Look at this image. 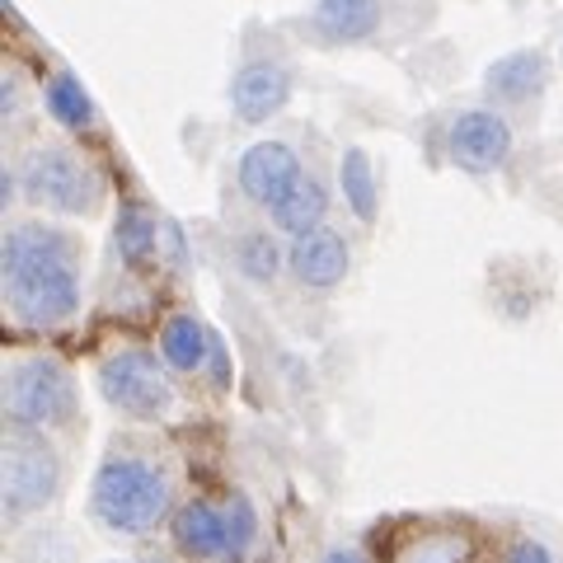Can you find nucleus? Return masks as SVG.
Returning a JSON list of instances; mask_svg holds the SVG:
<instances>
[{
    "label": "nucleus",
    "instance_id": "1",
    "mask_svg": "<svg viewBox=\"0 0 563 563\" xmlns=\"http://www.w3.org/2000/svg\"><path fill=\"white\" fill-rule=\"evenodd\" d=\"M5 306L24 329H62L80 314V240L43 221L5 235Z\"/></svg>",
    "mask_w": 563,
    "mask_h": 563
},
{
    "label": "nucleus",
    "instance_id": "2",
    "mask_svg": "<svg viewBox=\"0 0 563 563\" xmlns=\"http://www.w3.org/2000/svg\"><path fill=\"white\" fill-rule=\"evenodd\" d=\"M174 517V470L165 455L122 437L103 451V461L90 479V521L103 536L146 540L155 526Z\"/></svg>",
    "mask_w": 563,
    "mask_h": 563
},
{
    "label": "nucleus",
    "instance_id": "3",
    "mask_svg": "<svg viewBox=\"0 0 563 563\" xmlns=\"http://www.w3.org/2000/svg\"><path fill=\"white\" fill-rule=\"evenodd\" d=\"M0 395H5L10 428L52 437L80 428V390L57 352H14L5 362V390Z\"/></svg>",
    "mask_w": 563,
    "mask_h": 563
},
{
    "label": "nucleus",
    "instance_id": "4",
    "mask_svg": "<svg viewBox=\"0 0 563 563\" xmlns=\"http://www.w3.org/2000/svg\"><path fill=\"white\" fill-rule=\"evenodd\" d=\"M0 484H5V521L24 526L33 517L52 512L66 493V455L52 442V432L10 428L5 455H0Z\"/></svg>",
    "mask_w": 563,
    "mask_h": 563
},
{
    "label": "nucleus",
    "instance_id": "5",
    "mask_svg": "<svg viewBox=\"0 0 563 563\" xmlns=\"http://www.w3.org/2000/svg\"><path fill=\"white\" fill-rule=\"evenodd\" d=\"M99 395L113 413L132 422H165L179 409V390L169 380V362L146 347H118L99 362Z\"/></svg>",
    "mask_w": 563,
    "mask_h": 563
},
{
    "label": "nucleus",
    "instance_id": "6",
    "mask_svg": "<svg viewBox=\"0 0 563 563\" xmlns=\"http://www.w3.org/2000/svg\"><path fill=\"white\" fill-rule=\"evenodd\" d=\"M14 184L33 207H47L57 217H90L103 202V179L70 146H33L20 161Z\"/></svg>",
    "mask_w": 563,
    "mask_h": 563
},
{
    "label": "nucleus",
    "instance_id": "7",
    "mask_svg": "<svg viewBox=\"0 0 563 563\" xmlns=\"http://www.w3.org/2000/svg\"><path fill=\"white\" fill-rule=\"evenodd\" d=\"M446 155L455 169L465 174H493L507 165L512 155V128H507L503 113L493 109H465L451 118V132H446Z\"/></svg>",
    "mask_w": 563,
    "mask_h": 563
},
{
    "label": "nucleus",
    "instance_id": "8",
    "mask_svg": "<svg viewBox=\"0 0 563 563\" xmlns=\"http://www.w3.org/2000/svg\"><path fill=\"white\" fill-rule=\"evenodd\" d=\"M169 540L188 563H231L235 559V526L231 507L192 498L169 517Z\"/></svg>",
    "mask_w": 563,
    "mask_h": 563
},
{
    "label": "nucleus",
    "instance_id": "9",
    "mask_svg": "<svg viewBox=\"0 0 563 563\" xmlns=\"http://www.w3.org/2000/svg\"><path fill=\"white\" fill-rule=\"evenodd\" d=\"M301 174H306L301 155H296L287 141H254V146L240 155V192L254 207H273Z\"/></svg>",
    "mask_w": 563,
    "mask_h": 563
},
{
    "label": "nucleus",
    "instance_id": "10",
    "mask_svg": "<svg viewBox=\"0 0 563 563\" xmlns=\"http://www.w3.org/2000/svg\"><path fill=\"white\" fill-rule=\"evenodd\" d=\"M287 268H291V277L301 282V287H310V291H333V287H339V282L347 277V268H352V250H347V240H343L339 231L320 225V231L291 240Z\"/></svg>",
    "mask_w": 563,
    "mask_h": 563
},
{
    "label": "nucleus",
    "instance_id": "11",
    "mask_svg": "<svg viewBox=\"0 0 563 563\" xmlns=\"http://www.w3.org/2000/svg\"><path fill=\"white\" fill-rule=\"evenodd\" d=\"M287 99H291V70L277 62H250L231 80V109L240 113V122H268L287 109Z\"/></svg>",
    "mask_w": 563,
    "mask_h": 563
},
{
    "label": "nucleus",
    "instance_id": "12",
    "mask_svg": "<svg viewBox=\"0 0 563 563\" xmlns=\"http://www.w3.org/2000/svg\"><path fill=\"white\" fill-rule=\"evenodd\" d=\"M211 347H217V333H207L198 314H169L161 324V357L169 362V372L202 376L211 366Z\"/></svg>",
    "mask_w": 563,
    "mask_h": 563
},
{
    "label": "nucleus",
    "instance_id": "13",
    "mask_svg": "<svg viewBox=\"0 0 563 563\" xmlns=\"http://www.w3.org/2000/svg\"><path fill=\"white\" fill-rule=\"evenodd\" d=\"M268 211H273V225L282 235H291V240L310 235V231H320L324 217H329V188L314 179V174H301Z\"/></svg>",
    "mask_w": 563,
    "mask_h": 563
},
{
    "label": "nucleus",
    "instance_id": "14",
    "mask_svg": "<svg viewBox=\"0 0 563 563\" xmlns=\"http://www.w3.org/2000/svg\"><path fill=\"white\" fill-rule=\"evenodd\" d=\"M474 559V540L461 526H428L399 540V550L390 563H470Z\"/></svg>",
    "mask_w": 563,
    "mask_h": 563
},
{
    "label": "nucleus",
    "instance_id": "15",
    "mask_svg": "<svg viewBox=\"0 0 563 563\" xmlns=\"http://www.w3.org/2000/svg\"><path fill=\"white\" fill-rule=\"evenodd\" d=\"M544 85V57L540 52H507V57H498L488 66V76H484V90L493 99H503V103H526L536 90Z\"/></svg>",
    "mask_w": 563,
    "mask_h": 563
},
{
    "label": "nucleus",
    "instance_id": "16",
    "mask_svg": "<svg viewBox=\"0 0 563 563\" xmlns=\"http://www.w3.org/2000/svg\"><path fill=\"white\" fill-rule=\"evenodd\" d=\"M380 24V0H320L314 5V29L329 43H362Z\"/></svg>",
    "mask_w": 563,
    "mask_h": 563
},
{
    "label": "nucleus",
    "instance_id": "17",
    "mask_svg": "<svg viewBox=\"0 0 563 563\" xmlns=\"http://www.w3.org/2000/svg\"><path fill=\"white\" fill-rule=\"evenodd\" d=\"M155 240H161V225H155V217L146 207H118V225H113V250L118 258L128 263V268H146V263L155 258Z\"/></svg>",
    "mask_w": 563,
    "mask_h": 563
},
{
    "label": "nucleus",
    "instance_id": "18",
    "mask_svg": "<svg viewBox=\"0 0 563 563\" xmlns=\"http://www.w3.org/2000/svg\"><path fill=\"white\" fill-rule=\"evenodd\" d=\"M43 103H47V113H52V122H62L66 132H90L95 128V99L85 95V85L76 80V76H52L47 80V90H43Z\"/></svg>",
    "mask_w": 563,
    "mask_h": 563
},
{
    "label": "nucleus",
    "instance_id": "19",
    "mask_svg": "<svg viewBox=\"0 0 563 563\" xmlns=\"http://www.w3.org/2000/svg\"><path fill=\"white\" fill-rule=\"evenodd\" d=\"M339 184H343L347 207L357 211L362 221H372V217H376V174H372V161H366V151H347V155H343Z\"/></svg>",
    "mask_w": 563,
    "mask_h": 563
},
{
    "label": "nucleus",
    "instance_id": "20",
    "mask_svg": "<svg viewBox=\"0 0 563 563\" xmlns=\"http://www.w3.org/2000/svg\"><path fill=\"white\" fill-rule=\"evenodd\" d=\"M235 263L250 282H273L282 273V263H287V254L277 250V240L268 231H250L235 244Z\"/></svg>",
    "mask_w": 563,
    "mask_h": 563
},
{
    "label": "nucleus",
    "instance_id": "21",
    "mask_svg": "<svg viewBox=\"0 0 563 563\" xmlns=\"http://www.w3.org/2000/svg\"><path fill=\"white\" fill-rule=\"evenodd\" d=\"M225 507H231V526H235V559L250 550L254 536H258V512H254V503L244 498V493H231L225 498Z\"/></svg>",
    "mask_w": 563,
    "mask_h": 563
},
{
    "label": "nucleus",
    "instance_id": "22",
    "mask_svg": "<svg viewBox=\"0 0 563 563\" xmlns=\"http://www.w3.org/2000/svg\"><path fill=\"white\" fill-rule=\"evenodd\" d=\"M503 563H554V554L544 550L540 540H531V536H517L512 544H507V554H503Z\"/></svg>",
    "mask_w": 563,
    "mask_h": 563
},
{
    "label": "nucleus",
    "instance_id": "23",
    "mask_svg": "<svg viewBox=\"0 0 563 563\" xmlns=\"http://www.w3.org/2000/svg\"><path fill=\"white\" fill-rule=\"evenodd\" d=\"M0 109H5V118H10V122L20 118V80H14V76L0 80Z\"/></svg>",
    "mask_w": 563,
    "mask_h": 563
},
{
    "label": "nucleus",
    "instance_id": "24",
    "mask_svg": "<svg viewBox=\"0 0 563 563\" xmlns=\"http://www.w3.org/2000/svg\"><path fill=\"white\" fill-rule=\"evenodd\" d=\"M320 563H372L362 550H352V544H333V550H324V559Z\"/></svg>",
    "mask_w": 563,
    "mask_h": 563
},
{
    "label": "nucleus",
    "instance_id": "25",
    "mask_svg": "<svg viewBox=\"0 0 563 563\" xmlns=\"http://www.w3.org/2000/svg\"><path fill=\"white\" fill-rule=\"evenodd\" d=\"M118 563H165V559H118Z\"/></svg>",
    "mask_w": 563,
    "mask_h": 563
}]
</instances>
